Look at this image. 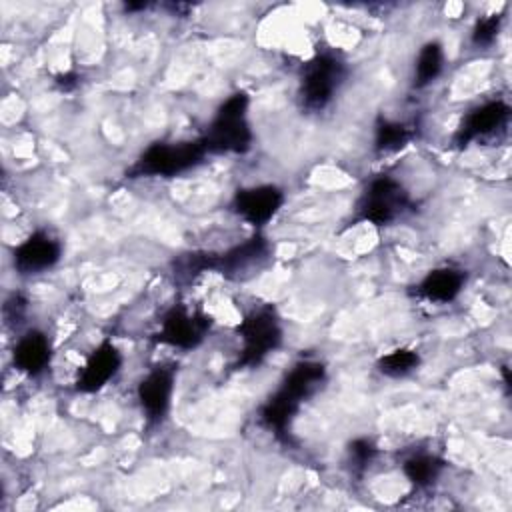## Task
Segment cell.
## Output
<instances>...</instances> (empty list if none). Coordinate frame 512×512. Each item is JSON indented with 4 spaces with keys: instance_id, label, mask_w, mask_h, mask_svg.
<instances>
[{
    "instance_id": "cell-1",
    "label": "cell",
    "mask_w": 512,
    "mask_h": 512,
    "mask_svg": "<svg viewBox=\"0 0 512 512\" xmlns=\"http://www.w3.org/2000/svg\"><path fill=\"white\" fill-rule=\"evenodd\" d=\"M322 366L312 364V362H302L298 364L284 380L282 388L274 394V398L266 404L264 408V420L268 426L274 428H284L290 416L296 412L298 402L308 396L314 386L322 380Z\"/></svg>"
},
{
    "instance_id": "cell-7",
    "label": "cell",
    "mask_w": 512,
    "mask_h": 512,
    "mask_svg": "<svg viewBox=\"0 0 512 512\" xmlns=\"http://www.w3.org/2000/svg\"><path fill=\"white\" fill-rule=\"evenodd\" d=\"M60 258V242L46 232H36L14 250V266L22 274H38Z\"/></svg>"
},
{
    "instance_id": "cell-2",
    "label": "cell",
    "mask_w": 512,
    "mask_h": 512,
    "mask_svg": "<svg viewBox=\"0 0 512 512\" xmlns=\"http://www.w3.org/2000/svg\"><path fill=\"white\" fill-rule=\"evenodd\" d=\"M246 108H248V98L244 94L230 96L216 112V118L212 120V126L206 134L204 148L232 150V152L244 150L250 142Z\"/></svg>"
},
{
    "instance_id": "cell-9",
    "label": "cell",
    "mask_w": 512,
    "mask_h": 512,
    "mask_svg": "<svg viewBox=\"0 0 512 512\" xmlns=\"http://www.w3.org/2000/svg\"><path fill=\"white\" fill-rule=\"evenodd\" d=\"M120 352L114 348V344L104 342L100 344L90 358L86 360L80 376H78V390L80 392H96L102 386H106V382L118 372L120 368Z\"/></svg>"
},
{
    "instance_id": "cell-12",
    "label": "cell",
    "mask_w": 512,
    "mask_h": 512,
    "mask_svg": "<svg viewBox=\"0 0 512 512\" xmlns=\"http://www.w3.org/2000/svg\"><path fill=\"white\" fill-rule=\"evenodd\" d=\"M204 320L188 314L186 310H172L162 324L160 338L172 346L192 348L204 338Z\"/></svg>"
},
{
    "instance_id": "cell-16",
    "label": "cell",
    "mask_w": 512,
    "mask_h": 512,
    "mask_svg": "<svg viewBox=\"0 0 512 512\" xmlns=\"http://www.w3.org/2000/svg\"><path fill=\"white\" fill-rule=\"evenodd\" d=\"M418 362H420V358L414 350L398 348L380 358L378 370L390 378H400V376L410 374L418 366Z\"/></svg>"
},
{
    "instance_id": "cell-13",
    "label": "cell",
    "mask_w": 512,
    "mask_h": 512,
    "mask_svg": "<svg viewBox=\"0 0 512 512\" xmlns=\"http://www.w3.org/2000/svg\"><path fill=\"white\" fill-rule=\"evenodd\" d=\"M48 362H50V342L42 332L30 330L16 342L14 364L20 370L28 374H40Z\"/></svg>"
},
{
    "instance_id": "cell-11",
    "label": "cell",
    "mask_w": 512,
    "mask_h": 512,
    "mask_svg": "<svg viewBox=\"0 0 512 512\" xmlns=\"http://www.w3.org/2000/svg\"><path fill=\"white\" fill-rule=\"evenodd\" d=\"M508 106L502 102H486L478 108H474L462 122L458 134H456V142L458 144H468L472 140L484 138L494 134L498 128H502L508 120Z\"/></svg>"
},
{
    "instance_id": "cell-18",
    "label": "cell",
    "mask_w": 512,
    "mask_h": 512,
    "mask_svg": "<svg viewBox=\"0 0 512 512\" xmlns=\"http://www.w3.org/2000/svg\"><path fill=\"white\" fill-rule=\"evenodd\" d=\"M410 140V132L400 122H384L376 132V148L378 150H396Z\"/></svg>"
},
{
    "instance_id": "cell-10",
    "label": "cell",
    "mask_w": 512,
    "mask_h": 512,
    "mask_svg": "<svg viewBox=\"0 0 512 512\" xmlns=\"http://www.w3.org/2000/svg\"><path fill=\"white\" fill-rule=\"evenodd\" d=\"M172 392H174V374L164 368L152 370L140 382L138 400L150 420H160L168 412Z\"/></svg>"
},
{
    "instance_id": "cell-4",
    "label": "cell",
    "mask_w": 512,
    "mask_h": 512,
    "mask_svg": "<svg viewBox=\"0 0 512 512\" xmlns=\"http://www.w3.org/2000/svg\"><path fill=\"white\" fill-rule=\"evenodd\" d=\"M340 62L328 56L316 58L308 64L302 80V98L308 108H324L340 82Z\"/></svg>"
},
{
    "instance_id": "cell-19",
    "label": "cell",
    "mask_w": 512,
    "mask_h": 512,
    "mask_svg": "<svg viewBox=\"0 0 512 512\" xmlns=\"http://www.w3.org/2000/svg\"><path fill=\"white\" fill-rule=\"evenodd\" d=\"M498 30H500V16L498 14H490L488 18H482L474 32H472V38L476 44H482V46H488L494 42V38L498 36Z\"/></svg>"
},
{
    "instance_id": "cell-5",
    "label": "cell",
    "mask_w": 512,
    "mask_h": 512,
    "mask_svg": "<svg viewBox=\"0 0 512 512\" xmlns=\"http://www.w3.org/2000/svg\"><path fill=\"white\" fill-rule=\"evenodd\" d=\"M402 206H404V194L400 184L394 182L392 178L382 176L378 180H372V184L368 186L360 210L364 220H370L374 224H384L392 220Z\"/></svg>"
},
{
    "instance_id": "cell-3",
    "label": "cell",
    "mask_w": 512,
    "mask_h": 512,
    "mask_svg": "<svg viewBox=\"0 0 512 512\" xmlns=\"http://www.w3.org/2000/svg\"><path fill=\"white\" fill-rule=\"evenodd\" d=\"M204 142H184V144H154L138 160V170L144 174L172 176L190 168L200 160L204 152Z\"/></svg>"
},
{
    "instance_id": "cell-15",
    "label": "cell",
    "mask_w": 512,
    "mask_h": 512,
    "mask_svg": "<svg viewBox=\"0 0 512 512\" xmlns=\"http://www.w3.org/2000/svg\"><path fill=\"white\" fill-rule=\"evenodd\" d=\"M444 66V52L438 42H428L420 48L416 64H414V84L418 88L430 84Z\"/></svg>"
},
{
    "instance_id": "cell-20",
    "label": "cell",
    "mask_w": 512,
    "mask_h": 512,
    "mask_svg": "<svg viewBox=\"0 0 512 512\" xmlns=\"http://www.w3.org/2000/svg\"><path fill=\"white\" fill-rule=\"evenodd\" d=\"M350 452H352V456L356 458V462H358V464H362V462L370 460V456H372L374 448H372V444H370L368 440H356V442L352 444Z\"/></svg>"
},
{
    "instance_id": "cell-17",
    "label": "cell",
    "mask_w": 512,
    "mask_h": 512,
    "mask_svg": "<svg viewBox=\"0 0 512 512\" xmlns=\"http://www.w3.org/2000/svg\"><path fill=\"white\" fill-rule=\"evenodd\" d=\"M404 472L410 478V482H414L416 486H426L438 476L440 462L434 456L418 454V456H412L410 460H406Z\"/></svg>"
},
{
    "instance_id": "cell-6",
    "label": "cell",
    "mask_w": 512,
    "mask_h": 512,
    "mask_svg": "<svg viewBox=\"0 0 512 512\" xmlns=\"http://www.w3.org/2000/svg\"><path fill=\"white\" fill-rule=\"evenodd\" d=\"M244 364L260 362L280 340V328L270 312H254L242 324Z\"/></svg>"
},
{
    "instance_id": "cell-8",
    "label": "cell",
    "mask_w": 512,
    "mask_h": 512,
    "mask_svg": "<svg viewBox=\"0 0 512 512\" xmlns=\"http://www.w3.org/2000/svg\"><path fill=\"white\" fill-rule=\"evenodd\" d=\"M284 196L276 186L264 184V186H254L246 188L236 194L234 206L236 212L250 224L260 226L266 224L282 206Z\"/></svg>"
},
{
    "instance_id": "cell-14",
    "label": "cell",
    "mask_w": 512,
    "mask_h": 512,
    "mask_svg": "<svg viewBox=\"0 0 512 512\" xmlns=\"http://www.w3.org/2000/svg\"><path fill=\"white\" fill-rule=\"evenodd\" d=\"M464 286V274L454 268H440L430 272L418 286V292L432 302H450L454 300Z\"/></svg>"
}]
</instances>
